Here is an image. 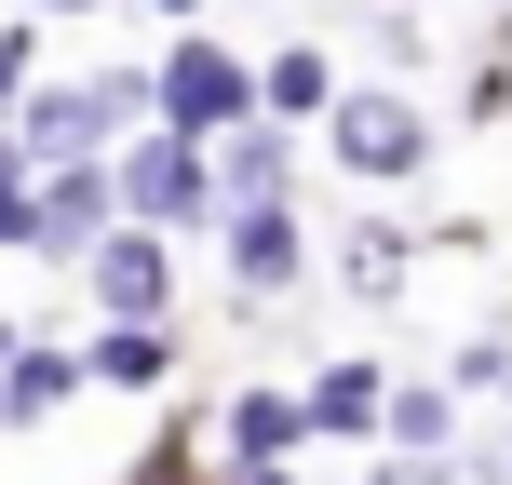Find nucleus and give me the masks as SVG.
<instances>
[{"label": "nucleus", "mask_w": 512, "mask_h": 485, "mask_svg": "<svg viewBox=\"0 0 512 485\" xmlns=\"http://www.w3.org/2000/svg\"><path fill=\"white\" fill-rule=\"evenodd\" d=\"M81 378H122V391H149V378H176V337H162V324H95Z\"/></svg>", "instance_id": "6"}, {"label": "nucleus", "mask_w": 512, "mask_h": 485, "mask_svg": "<svg viewBox=\"0 0 512 485\" xmlns=\"http://www.w3.org/2000/svg\"><path fill=\"white\" fill-rule=\"evenodd\" d=\"M351 283L391 297V283H405V230H351Z\"/></svg>", "instance_id": "14"}, {"label": "nucleus", "mask_w": 512, "mask_h": 485, "mask_svg": "<svg viewBox=\"0 0 512 485\" xmlns=\"http://www.w3.org/2000/svg\"><path fill=\"white\" fill-rule=\"evenodd\" d=\"M122 189H135L149 216H203V203H216V162H203V135L162 122V149H135V162H122Z\"/></svg>", "instance_id": "3"}, {"label": "nucleus", "mask_w": 512, "mask_h": 485, "mask_svg": "<svg viewBox=\"0 0 512 485\" xmlns=\"http://www.w3.org/2000/svg\"><path fill=\"white\" fill-rule=\"evenodd\" d=\"M378 485H432V459H391V472H378Z\"/></svg>", "instance_id": "16"}, {"label": "nucleus", "mask_w": 512, "mask_h": 485, "mask_svg": "<svg viewBox=\"0 0 512 485\" xmlns=\"http://www.w3.org/2000/svg\"><path fill=\"white\" fill-rule=\"evenodd\" d=\"M162 14H203V0H162Z\"/></svg>", "instance_id": "18"}, {"label": "nucleus", "mask_w": 512, "mask_h": 485, "mask_svg": "<svg viewBox=\"0 0 512 485\" xmlns=\"http://www.w3.org/2000/svg\"><path fill=\"white\" fill-rule=\"evenodd\" d=\"M256 95H270V122H297V108H324V54H270V81H256Z\"/></svg>", "instance_id": "12"}, {"label": "nucleus", "mask_w": 512, "mask_h": 485, "mask_svg": "<svg viewBox=\"0 0 512 485\" xmlns=\"http://www.w3.org/2000/svg\"><path fill=\"white\" fill-rule=\"evenodd\" d=\"M95 297H108V324H162V243L108 230V270H95Z\"/></svg>", "instance_id": "4"}, {"label": "nucleus", "mask_w": 512, "mask_h": 485, "mask_svg": "<svg viewBox=\"0 0 512 485\" xmlns=\"http://www.w3.org/2000/svg\"><path fill=\"white\" fill-rule=\"evenodd\" d=\"M54 14H81V0H54Z\"/></svg>", "instance_id": "19"}, {"label": "nucleus", "mask_w": 512, "mask_h": 485, "mask_svg": "<svg viewBox=\"0 0 512 485\" xmlns=\"http://www.w3.org/2000/svg\"><path fill=\"white\" fill-rule=\"evenodd\" d=\"M243 485H283V472H270V459H243Z\"/></svg>", "instance_id": "17"}, {"label": "nucleus", "mask_w": 512, "mask_h": 485, "mask_svg": "<svg viewBox=\"0 0 512 485\" xmlns=\"http://www.w3.org/2000/svg\"><path fill=\"white\" fill-rule=\"evenodd\" d=\"M297 432H310V405H283V391H256V405H230V445H243V459H283Z\"/></svg>", "instance_id": "9"}, {"label": "nucleus", "mask_w": 512, "mask_h": 485, "mask_svg": "<svg viewBox=\"0 0 512 485\" xmlns=\"http://www.w3.org/2000/svg\"><path fill=\"white\" fill-rule=\"evenodd\" d=\"M391 445L445 472V445H459V418H445V391H405V405H391Z\"/></svg>", "instance_id": "10"}, {"label": "nucleus", "mask_w": 512, "mask_h": 485, "mask_svg": "<svg viewBox=\"0 0 512 485\" xmlns=\"http://www.w3.org/2000/svg\"><path fill=\"white\" fill-rule=\"evenodd\" d=\"M270 189H283V135H270V122H243L230 149H216V203H270Z\"/></svg>", "instance_id": "7"}, {"label": "nucleus", "mask_w": 512, "mask_h": 485, "mask_svg": "<svg viewBox=\"0 0 512 485\" xmlns=\"http://www.w3.org/2000/svg\"><path fill=\"white\" fill-rule=\"evenodd\" d=\"M364 418H378V378H364V364H337V378L310 391V432H364Z\"/></svg>", "instance_id": "11"}, {"label": "nucleus", "mask_w": 512, "mask_h": 485, "mask_svg": "<svg viewBox=\"0 0 512 485\" xmlns=\"http://www.w3.org/2000/svg\"><path fill=\"white\" fill-rule=\"evenodd\" d=\"M337 162H351V176H418V162H432V122H418L405 95H351L337 108Z\"/></svg>", "instance_id": "2"}, {"label": "nucleus", "mask_w": 512, "mask_h": 485, "mask_svg": "<svg viewBox=\"0 0 512 485\" xmlns=\"http://www.w3.org/2000/svg\"><path fill=\"white\" fill-rule=\"evenodd\" d=\"M230 270L256 283V297L297 283V216H283V203H243V216H230Z\"/></svg>", "instance_id": "5"}, {"label": "nucleus", "mask_w": 512, "mask_h": 485, "mask_svg": "<svg viewBox=\"0 0 512 485\" xmlns=\"http://www.w3.org/2000/svg\"><path fill=\"white\" fill-rule=\"evenodd\" d=\"M95 216H108V189H95V176H54V189H41V243H54V256L95 243Z\"/></svg>", "instance_id": "8"}, {"label": "nucleus", "mask_w": 512, "mask_h": 485, "mask_svg": "<svg viewBox=\"0 0 512 485\" xmlns=\"http://www.w3.org/2000/svg\"><path fill=\"white\" fill-rule=\"evenodd\" d=\"M54 391H68V364H54V351H27V364H14V378H0V418H41V405H54Z\"/></svg>", "instance_id": "13"}, {"label": "nucleus", "mask_w": 512, "mask_h": 485, "mask_svg": "<svg viewBox=\"0 0 512 485\" xmlns=\"http://www.w3.org/2000/svg\"><path fill=\"white\" fill-rule=\"evenodd\" d=\"M162 122H176V135H243L256 122L243 54L230 41H176V54H162Z\"/></svg>", "instance_id": "1"}, {"label": "nucleus", "mask_w": 512, "mask_h": 485, "mask_svg": "<svg viewBox=\"0 0 512 485\" xmlns=\"http://www.w3.org/2000/svg\"><path fill=\"white\" fill-rule=\"evenodd\" d=\"M14 81H27V27H0V95H14Z\"/></svg>", "instance_id": "15"}]
</instances>
